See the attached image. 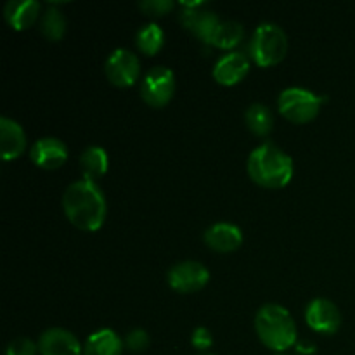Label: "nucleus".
<instances>
[{"instance_id": "a211bd4d", "label": "nucleus", "mask_w": 355, "mask_h": 355, "mask_svg": "<svg viewBox=\"0 0 355 355\" xmlns=\"http://www.w3.org/2000/svg\"><path fill=\"white\" fill-rule=\"evenodd\" d=\"M107 165H110V158H107L106 149L101 146H89L80 155V168H82L83 179L96 182L107 172Z\"/></svg>"}, {"instance_id": "b1692460", "label": "nucleus", "mask_w": 355, "mask_h": 355, "mask_svg": "<svg viewBox=\"0 0 355 355\" xmlns=\"http://www.w3.org/2000/svg\"><path fill=\"white\" fill-rule=\"evenodd\" d=\"M175 2L173 0H142L139 2V9L151 17H162L165 14L172 12Z\"/></svg>"}, {"instance_id": "f03ea898", "label": "nucleus", "mask_w": 355, "mask_h": 355, "mask_svg": "<svg viewBox=\"0 0 355 355\" xmlns=\"http://www.w3.org/2000/svg\"><path fill=\"white\" fill-rule=\"evenodd\" d=\"M246 168L253 182L267 189H281L293 179V159L272 142L253 149Z\"/></svg>"}, {"instance_id": "4be33fe9", "label": "nucleus", "mask_w": 355, "mask_h": 355, "mask_svg": "<svg viewBox=\"0 0 355 355\" xmlns=\"http://www.w3.org/2000/svg\"><path fill=\"white\" fill-rule=\"evenodd\" d=\"M163 42H165V33L156 23L144 24L135 33V45L146 55H155L156 52L162 51Z\"/></svg>"}, {"instance_id": "dca6fc26", "label": "nucleus", "mask_w": 355, "mask_h": 355, "mask_svg": "<svg viewBox=\"0 0 355 355\" xmlns=\"http://www.w3.org/2000/svg\"><path fill=\"white\" fill-rule=\"evenodd\" d=\"M40 9L37 0H9L3 7V17L10 28L21 31L40 21Z\"/></svg>"}, {"instance_id": "a878e982", "label": "nucleus", "mask_w": 355, "mask_h": 355, "mask_svg": "<svg viewBox=\"0 0 355 355\" xmlns=\"http://www.w3.org/2000/svg\"><path fill=\"white\" fill-rule=\"evenodd\" d=\"M191 345L196 350H200V352L210 349L214 345V336H211L210 329L205 328V326H198L193 331V335H191Z\"/></svg>"}, {"instance_id": "4468645a", "label": "nucleus", "mask_w": 355, "mask_h": 355, "mask_svg": "<svg viewBox=\"0 0 355 355\" xmlns=\"http://www.w3.org/2000/svg\"><path fill=\"white\" fill-rule=\"evenodd\" d=\"M203 239L214 252L232 253L243 245V232L238 225L217 222L205 231Z\"/></svg>"}, {"instance_id": "ddd939ff", "label": "nucleus", "mask_w": 355, "mask_h": 355, "mask_svg": "<svg viewBox=\"0 0 355 355\" xmlns=\"http://www.w3.org/2000/svg\"><path fill=\"white\" fill-rule=\"evenodd\" d=\"M250 73V59L243 52H227L214 66V78L220 85L232 87Z\"/></svg>"}, {"instance_id": "39448f33", "label": "nucleus", "mask_w": 355, "mask_h": 355, "mask_svg": "<svg viewBox=\"0 0 355 355\" xmlns=\"http://www.w3.org/2000/svg\"><path fill=\"white\" fill-rule=\"evenodd\" d=\"M277 110L291 123H309L321 111V97L307 89L290 87L277 97Z\"/></svg>"}, {"instance_id": "0eeeda50", "label": "nucleus", "mask_w": 355, "mask_h": 355, "mask_svg": "<svg viewBox=\"0 0 355 355\" xmlns=\"http://www.w3.org/2000/svg\"><path fill=\"white\" fill-rule=\"evenodd\" d=\"M166 279L175 291L194 293L207 286L210 281V270L196 260H184L170 267Z\"/></svg>"}, {"instance_id": "7ed1b4c3", "label": "nucleus", "mask_w": 355, "mask_h": 355, "mask_svg": "<svg viewBox=\"0 0 355 355\" xmlns=\"http://www.w3.org/2000/svg\"><path fill=\"white\" fill-rule=\"evenodd\" d=\"M255 331L260 342L276 354H284L297 345V324L283 305L260 307L255 315Z\"/></svg>"}, {"instance_id": "c85d7f7f", "label": "nucleus", "mask_w": 355, "mask_h": 355, "mask_svg": "<svg viewBox=\"0 0 355 355\" xmlns=\"http://www.w3.org/2000/svg\"><path fill=\"white\" fill-rule=\"evenodd\" d=\"M203 355H214V354H203Z\"/></svg>"}, {"instance_id": "f257e3e1", "label": "nucleus", "mask_w": 355, "mask_h": 355, "mask_svg": "<svg viewBox=\"0 0 355 355\" xmlns=\"http://www.w3.org/2000/svg\"><path fill=\"white\" fill-rule=\"evenodd\" d=\"M62 210L75 227L92 232L103 227L106 220V198L94 180L80 179L66 187L62 194Z\"/></svg>"}, {"instance_id": "6ab92c4d", "label": "nucleus", "mask_w": 355, "mask_h": 355, "mask_svg": "<svg viewBox=\"0 0 355 355\" xmlns=\"http://www.w3.org/2000/svg\"><path fill=\"white\" fill-rule=\"evenodd\" d=\"M245 123L253 135H257V137H267L272 132L274 114L266 104L253 103L245 111Z\"/></svg>"}, {"instance_id": "5701e85b", "label": "nucleus", "mask_w": 355, "mask_h": 355, "mask_svg": "<svg viewBox=\"0 0 355 355\" xmlns=\"http://www.w3.org/2000/svg\"><path fill=\"white\" fill-rule=\"evenodd\" d=\"M123 342H125V349L130 350V352H134V354H141L148 349L149 343H151V338H149V335L146 329L135 328V329H132V331L127 333V336H125Z\"/></svg>"}, {"instance_id": "412c9836", "label": "nucleus", "mask_w": 355, "mask_h": 355, "mask_svg": "<svg viewBox=\"0 0 355 355\" xmlns=\"http://www.w3.org/2000/svg\"><path fill=\"white\" fill-rule=\"evenodd\" d=\"M66 24H68L66 23V16L55 6L45 9V12L40 16V21H38L40 33L51 42H58L64 37Z\"/></svg>"}, {"instance_id": "1a4fd4ad", "label": "nucleus", "mask_w": 355, "mask_h": 355, "mask_svg": "<svg viewBox=\"0 0 355 355\" xmlns=\"http://www.w3.org/2000/svg\"><path fill=\"white\" fill-rule=\"evenodd\" d=\"M180 21L191 33H194L198 38L208 42V44H210L217 26L220 24L217 14L214 10L205 9L203 2H184Z\"/></svg>"}, {"instance_id": "9b49d317", "label": "nucleus", "mask_w": 355, "mask_h": 355, "mask_svg": "<svg viewBox=\"0 0 355 355\" xmlns=\"http://www.w3.org/2000/svg\"><path fill=\"white\" fill-rule=\"evenodd\" d=\"M30 159L44 170H55L68 159V146L58 137H42L30 148Z\"/></svg>"}, {"instance_id": "6e6552de", "label": "nucleus", "mask_w": 355, "mask_h": 355, "mask_svg": "<svg viewBox=\"0 0 355 355\" xmlns=\"http://www.w3.org/2000/svg\"><path fill=\"white\" fill-rule=\"evenodd\" d=\"M104 71L113 85L125 89L137 82L139 75H141V61L128 49H116L107 55Z\"/></svg>"}, {"instance_id": "aec40b11", "label": "nucleus", "mask_w": 355, "mask_h": 355, "mask_svg": "<svg viewBox=\"0 0 355 355\" xmlns=\"http://www.w3.org/2000/svg\"><path fill=\"white\" fill-rule=\"evenodd\" d=\"M245 38V28L238 21H220V24L215 30L214 37H211L210 44L215 45L217 49H234L236 45L241 44Z\"/></svg>"}, {"instance_id": "f8f14e48", "label": "nucleus", "mask_w": 355, "mask_h": 355, "mask_svg": "<svg viewBox=\"0 0 355 355\" xmlns=\"http://www.w3.org/2000/svg\"><path fill=\"white\" fill-rule=\"evenodd\" d=\"M40 355H83L80 340L64 328H49L38 338Z\"/></svg>"}, {"instance_id": "20e7f679", "label": "nucleus", "mask_w": 355, "mask_h": 355, "mask_svg": "<svg viewBox=\"0 0 355 355\" xmlns=\"http://www.w3.org/2000/svg\"><path fill=\"white\" fill-rule=\"evenodd\" d=\"M248 49L255 64L269 68L284 59L288 52V37L277 24L262 23L253 31Z\"/></svg>"}, {"instance_id": "bb28decb", "label": "nucleus", "mask_w": 355, "mask_h": 355, "mask_svg": "<svg viewBox=\"0 0 355 355\" xmlns=\"http://www.w3.org/2000/svg\"><path fill=\"white\" fill-rule=\"evenodd\" d=\"M297 352L300 355H314L315 354V345L309 340H304V342H297Z\"/></svg>"}, {"instance_id": "cd10ccee", "label": "nucleus", "mask_w": 355, "mask_h": 355, "mask_svg": "<svg viewBox=\"0 0 355 355\" xmlns=\"http://www.w3.org/2000/svg\"><path fill=\"white\" fill-rule=\"evenodd\" d=\"M276 355H288V354H276Z\"/></svg>"}, {"instance_id": "423d86ee", "label": "nucleus", "mask_w": 355, "mask_h": 355, "mask_svg": "<svg viewBox=\"0 0 355 355\" xmlns=\"http://www.w3.org/2000/svg\"><path fill=\"white\" fill-rule=\"evenodd\" d=\"M175 94V75L166 66H155L141 82V96L151 107H163Z\"/></svg>"}, {"instance_id": "393cba45", "label": "nucleus", "mask_w": 355, "mask_h": 355, "mask_svg": "<svg viewBox=\"0 0 355 355\" xmlns=\"http://www.w3.org/2000/svg\"><path fill=\"white\" fill-rule=\"evenodd\" d=\"M38 352V343L33 340L26 338V336H19L9 342L6 349V355H37Z\"/></svg>"}, {"instance_id": "f3484780", "label": "nucleus", "mask_w": 355, "mask_h": 355, "mask_svg": "<svg viewBox=\"0 0 355 355\" xmlns=\"http://www.w3.org/2000/svg\"><path fill=\"white\" fill-rule=\"evenodd\" d=\"M125 342L113 329H99L85 340L83 355H121Z\"/></svg>"}, {"instance_id": "2eb2a0df", "label": "nucleus", "mask_w": 355, "mask_h": 355, "mask_svg": "<svg viewBox=\"0 0 355 355\" xmlns=\"http://www.w3.org/2000/svg\"><path fill=\"white\" fill-rule=\"evenodd\" d=\"M26 149V134L12 118H0V155L6 162L19 158Z\"/></svg>"}, {"instance_id": "9d476101", "label": "nucleus", "mask_w": 355, "mask_h": 355, "mask_svg": "<svg viewBox=\"0 0 355 355\" xmlns=\"http://www.w3.org/2000/svg\"><path fill=\"white\" fill-rule=\"evenodd\" d=\"M305 321L321 335H335L342 326V314L328 298H314L305 309Z\"/></svg>"}]
</instances>
